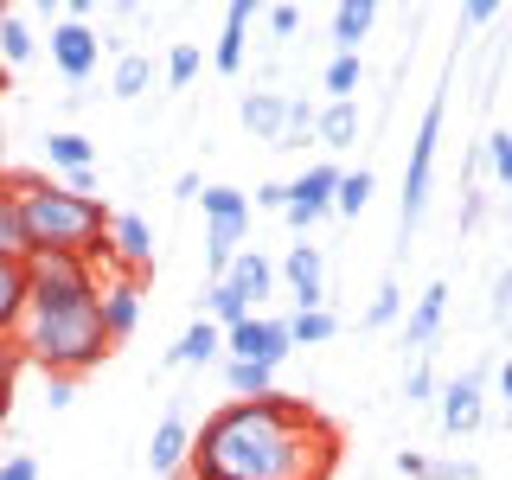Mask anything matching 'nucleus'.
<instances>
[{"label":"nucleus","mask_w":512,"mask_h":480,"mask_svg":"<svg viewBox=\"0 0 512 480\" xmlns=\"http://www.w3.org/2000/svg\"><path fill=\"white\" fill-rule=\"evenodd\" d=\"M7 84H13V71H7V64H0V96H7Z\"/></svg>","instance_id":"obj_50"},{"label":"nucleus","mask_w":512,"mask_h":480,"mask_svg":"<svg viewBox=\"0 0 512 480\" xmlns=\"http://www.w3.org/2000/svg\"><path fill=\"white\" fill-rule=\"evenodd\" d=\"M199 314H205V320H212V327H224V333H231V327H237V320H250L256 308H250V301H244V295H237V288H231V282H212V288H205V301H199Z\"/></svg>","instance_id":"obj_24"},{"label":"nucleus","mask_w":512,"mask_h":480,"mask_svg":"<svg viewBox=\"0 0 512 480\" xmlns=\"http://www.w3.org/2000/svg\"><path fill=\"white\" fill-rule=\"evenodd\" d=\"M244 58H250V0H231V7H224V32H218V45H212V71L237 77V71H244Z\"/></svg>","instance_id":"obj_15"},{"label":"nucleus","mask_w":512,"mask_h":480,"mask_svg":"<svg viewBox=\"0 0 512 480\" xmlns=\"http://www.w3.org/2000/svg\"><path fill=\"white\" fill-rule=\"evenodd\" d=\"M96 314H103L109 340H128V333L141 327V282L135 276H109L96 288Z\"/></svg>","instance_id":"obj_12"},{"label":"nucleus","mask_w":512,"mask_h":480,"mask_svg":"<svg viewBox=\"0 0 512 480\" xmlns=\"http://www.w3.org/2000/svg\"><path fill=\"white\" fill-rule=\"evenodd\" d=\"M109 269H116V276H135V282L154 269V224L141 212L109 218Z\"/></svg>","instance_id":"obj_7"},{"label":"nucleus","mask_w":512,"mask_h":480,"mask_svg":"<svg viewBox=\"0 0 512 480\" xmlns=\"http://www.w3.org/2000/svg\"><path fill=\"white\" fill-rule=\"evenodd\" d=\"M58 186H64V192H77V199H96V167H77V173H64Z\"/></svg>","instance_id":"obj_41"},{"label":"nucleus","mask_w":512,"mask_h":480,"mask_svg":"<svg viewBox=\"0 0 512 480\" xmlns=\"http://www.w3.org/2000/svg\"><path fill=\"white\" fill-rule=\"evenodd\" d=\"M506 135H512V128H506Z\"/></svg>","instance_id":"obj_53"},{"label":"nucleus","mask_w":512,"mask_h":480,"mask_svg":"<svg viewBox=\"0 0 512 480\" xmlns=\"http://www.w3.org/2000/svg\"><path fill=\"white\" fill-rule=\"evenodd\" d=\"M448 295H455L448 282H429L423 295H416V308L404 320V346L410 352H429V346H436V333H442V320H448Z\"/></svg>","instance_id":"obj_14"},{"label":"nucleus","mask_w":512,"mask_h":480,"mask_svg":"<svg viewBox=\"0 0 512 480\" xmlns=\"http://www.w3.org/2000/svg\"><path fill=\"white\" fill-rule=\"evenodd\" d=\"M506 359H512V314H506Z\"/></svg>","instance_id":"obj_51"},{"label":"nucleus","mask_w":512,"mask_h":480,"mask_svg":"<svg viewBox=\"0 0 512 480\" xmlns=\"http://www.w3.org/2000/svg\"><path fill=\"white\" fill-rule=\"evenodd\" d=\"M340 436L301 397H237L192 436V480H327Z\"/></svg>","instance_id":"obj_1"},{"label":"nucleus","mask_w":512,"mask_h":480,"mask_svg":"<svg viewBox=\"0 0 512 480\" xmlns=\"http://www.w3.org/2000/svg\"><path fill=\"white\" fill-rule=\"evenodd\" d=\"M429 480H480L474 461H429Z\"/></svg>","instance_id":"obj_40"},{"label":"nucleus","mask_w":512,"mask_h":480,"mask_svg":"<svg viewBox=\"0 0 512 480\" xmlns=\"http://www.w3.org/2000/svg\"><path fill=\"white\" fill-rule=\"evenodd\" d=\"M199 71H205V52H199V45H173V52H167V90H186Z\"/></svg>","instance_id":"obj_32"},{"label":"nucleus","mask_w":512,"mask_h":480,"mask_svg":"<svg viewBox=\"0 0 512 480\" xmlns=\"http://www.w3.org/2000/svg\"><path fill=\"white\" fill-rule=\"evenodd\" d=\"M314 141H320V148H352V141H359V109H352V103H327L314 116Z\"/></svg>","instance_id":"obj_23"},{"label":"nucleus","mask_w":512,"mask_h":480,"mask_svg":"<svg viewBox=\"0 0 512 480\" xmlns=\"http://www.w3.org/2000/svg\"><path fill=\"white\" fill-rule=\"evenodd\" d=\"M506 429H512V416H506Z\"/></svg>","instance_id":"obj_52"},{"label":"nucleus","mask_w":512,"mask_h":480,"mask_svg":"<svg viewBox=\"0 0 512 480\" xmlns=\"http://www.w3.org/2000/svg\"><path fill=\"white\" fill-rule=\"evenodd\" d=\"M480 391H487V365H474V372H461L455 384L436 391L442 436H468V429H480Z\"/></svg>","instance_id":"obj_9"},{"label":"nucleus","mask_w":512,"mask_h":480,"mask_svg":"<svg viewBox=\"0 0 512 480\" xmlns=\"http://www.w3.org/2000/svg\"><path fill=\"white\" fill-rule=\"evenodd\" d=\"M365 205H372V173H340V192H333V212H346V218H359Z\"/></svg>","instance_id":"obj_31"},{"label":"nucleus","mask_w":512,"mask_h":480,"mask_svg":"<svg viewBox=\"0 0 512 480\" xmlns=\"http://www.w3.org/2000/svg\"><path fill=\"white\" fill-rule=\"evenodd\" d=\"M20 186V212H26V237L32 256L58 250V256H90V263L109 269V205L103 199H77L58 180H32V173H13Z\"/></svg>","instance_id":"obj_2"},{"label":"nucleus","mask_w":512,"mask_h":480,"mask_svg":"<svg viewBox=\"0 0 512 480\" xmlns=\"http://www.w3.org/2000/svg\"><path fill=\"white\" fill-rule=\"evenodd\" d=\"M493 314H512V269H500V282H493Z\"/></svg>","instance_id":"obj_45"},{"label":"nucleus","mask_w":512,"mask_h":480,"mask_svg":"<svg viewBox=\"0 0 512 480\" xmlns=\"http://www.w3.org/2000/svg\"><path fill=\"white\" fill-rule=\"evenodd\" d=\"M26 308H32V282H26V263H0V333H20Z\"/></svg>","instance_id":"obj_20"},{"label":"nucleus","mask_w":512,"mask_h":480,"mask_svg":"<svg viewBox=\"0 0 512 480\" xmlns=\"http://www.w3.org/2000/svg\"><path fill=\"white\" fill-rule=\"evenodd\" d=\"M493 13H500V7H493V0H468V7H461V20H468V26H487Z\"/></svg>","instance_id":"obj_46"},{"label":"nucleus","mask_w":512,"mask_h":480,"mask_svg":"<svg viewBox=\"0 0 512 480\" xmlns=\"http://www.w3.org/2000/svg\"><path fill=\"white\" fill-rule=\"evenodd\" d=\"M0 480H39V461L32 455H0Z\"/></svg>","instance_id":"obj_39"},{"label":"nucleus","mask_w":512,"mask_h":480,"mask_svg":"<svg viewBox=\"0 0 512 480\" xmlns=\"http://www.w3.org/2000/svg\"><path fill=\"white\" fill-rule=\"evenodd\" d=\"M372 26H378L372 0H340V7H333V58H359V45H365Z\"/></svg>","instance_id":"obj_18"},{"label":"nucleus","mask_w":512,"mask_h":480,"mask_svg":"<svg viewBox=\"0 0 512 480\" xmlns=\"http://www.w3.org/2000/svg\"><path fill=\"white\" fill-rule=\"evenodd\" d=\"M487 167H493V180L512 186V135L500 128V135H487Z\"/></svg>","instance_id":"obj_37"},{"label":"nucleus","mask_w":512,"mask_h":480,"mask_svg":"<svg viewBox=\"0 0 512 480\" xmlns=\"http://www.w3.org/2000/svg\"><path fill=\"white\" fill-rule=\"evenodd\" d=\"M237 116H244V128H250L256 141L282 148V135H288V96H282V90H244Z\"/></svg>","instance_id":"obj_13"},{"label":"nucleus","mask_w":512,"mask_h":480,"mask_svg":"<svg viewBox=\"0 0 512 480\" xmlns=\"http://www.w3.org/2000/svg\"><path fill=\"white\" fill-rule=\"evenodd\" d=\"M199 205H205V224L212 218H250V192H237V186H205Z\"/></svg>","instance_id":"obj_29"},{"label":"nucleus","mask_w":512,"mask_h":480,"mask_svg":"<svg viewBox=\"0 0 512 480\" xmlns=\"http://www.w3.org/2000/svg\"><path fill=\"white\" fill-rule=\"evenodd\" d=\"M96 58H103V39H96L90 26H77V20L52 26V64L71 77V84H84V77L96 71Z\"/></svg>","instance_id":"obj_11"},{"label":"nucleus","mask_w":512,"mask_h":480,"mask_svg":"<svg viewBox=\"0 0 512 480\" xmlns=\"http://www.w3.org/2000/svg\"><path fill=\"white\" fill-rule=\"evenodd\" d=\"M224 282H231L237 295H244L250 308H256V301H263L269 288H276V263H269L263 250H244V256H237V263H231V276H224Z\"/></svg>","instance_id":"obj_21"},{"label":"nucleus","mask_w":512,"mask_h":480,"mask_svg":"<svg viewBox=\"0 0 512 480\" xmlns=\"http://www.w3.org/2000/svg\"><path fill=\"white\" fill-rule=\"evenodd\" d=\"M77 404V378H45V410H71Z\"/></svg>","instance_id":"obj_38"},{"label":"nucleus","mask_w":512,"mask_h":480,"mask_svg":"<svg viewBox=\"0 0 512 480\" xmlns=\"http://www.w3.org/2000/svg\"><path fill=\"white\" fill-rule=\"evenodd\" d=\"M295 26H301V7H269V32H276V39H288Z\"/></svg>","instance_id":"obj_43"},{"label":"nucleus","mask_w":512,"mask_h":480,"mask_svg":"<svg viewBox=\"0 0 512 480\" xmlns=\"http://www.w3.org/2000/svg\"><path fill=\"white\" fill-rule=\"evenodd\" d=\"M20 340H26V365H39L45 378H84L90 365H103L109 352H116L103 314H96V301H84V308H58V314H26Z\"/></svg>","instance_id":"obj_3"},{"label":"nucleus","mask_w":512,"mask_h":480,"mask_svg":"<svg viewBox=\"0 0 512 480\" xmlns=\"http://www.w3.org/2000/svg\"><path fill=\"white\" fill-rule=\"evenodd\" d=\"M436 391H442L436 372H429V365L416 359V365H410V378H404V397H410V404H436Z\"/></svg>","instance_id":"obj_36"},{"label":"nucleus","mask_w":512,"mask_h":480,"mask_svg":"<svg viewBox=\"0 0 512 480\" xmlns=\"http://www.w3.org/2000/svg\"><path fill=\"white\" fill-rule=\"evenodd\" d=\"M32 45H39V39H32L26 13H13V7H7V20H0V64H7V71H13V64H26V58H32Z\"/></svg>","instance_id":"obj_26"},{"label":"nucleus","mask_w":512,"mask_h":480,"mask_svg":"<svg viewBox=\"0 0 512 480\" xmlns=\"http://www.w3.org/2000/svg\"><path fill=\"white\" fill-rule=\"evenodd\" d=\"M397 314H404V288H397V282H378L372 308H365V327H391Z\"/></svg>","instance_id":"obj_34"},{"label":"nucleus","mask_w":512,"mask_h":480,"mask_svg":"<svg viewBox=\"0 0 512 480\" xmlns=\"http://www.w3.org/2000/svg\"><path fill=\"white\" fill-rule=\"evenodd\" d=\"M45 160H52L58 173L96 167V141H90V135H77V128H58V135H45Z\"/></svg>","instance_id":"obj_22"},{"label":"nucleus","mask_w":512,"mask_h":480,"mask_svg":"<svg viewBox=\"0 0 512 480\" xmlns=\"http://www.w3.org/2000/svg\"><path fill=\"white\" fill-rule=\"evenodd\" d=\"M442 96H429L423 122H416V141H410V167H404V205H397V224H404V244L410 231L423 224L429 212V180H436V141H442Z\"/></svg>","instance_id":"obj_5"},{"label":"nucleus","mask_w":512,"mask_h":480,"mask_svg":"<svg viewBox=\"0 0 512 480\" xmlns=\"http://www.w3.org/2000/svg\"><path fill=\"white\" fill-rule=\"evenodd\" d=\"M295 340H288V320H269V314H250L224 333V359H256V365H282Z\"/></svg>","instance_id":"obj_6"},{"label":"nucleus","mask_w":512,"mask_h":480,"mask_svg":"<svg viewBox=\"0 0 512 480\" xmlns=\"http://www.w3.org/2000/svg\"><path fill=\"white\" fill-rule=\"evenodd\" d=\"M32 237H26V212H20V186L13 173H0V263H26Z\"/></svg>","instance_id":"obj_16"},{"label":"nucleus","mask_w":512,"mask_h":480,"mask_svg":"<svg viewBox=\"0 0 512 480\" xmlns=\"http://www.w3.org/2000/svg\"><path fill=\"white\" fill-rule=\"evenodd\" d=\"M480 212H487V199H480V192H468V199H461V231H474Z\"/></svg>","instance_id":"obj_47"},{"label":"nucleus","mask_w":512,"mask_h":480,"mask_svg":"<svg viewBox=\"0 0 512 480\" xmlns=\"http://www.w3.org/2000/svg\"><path fill=\"white\" fill-rule=\"evenodd\" d=\"M199 192H205L199 173H180V180H173V199H199Z\"/></svg>","instance_id":"obj_48"},{"label":"nucleus","mask_w":512,"mask_h":480,"mask_svg":"<svg viewBox=\"0 0 512 480\" xmlns=\"http://www.w3.org/2000/svg\"><path fill=\"white\" fill-rule=\"evenodd\" d=\"M212 359H224V327H212V320H192V327L180 333V346L167 352V365H212Z\"/></svg>","instance_id":"obj_19"},{"label":"nucleus","mask_w":512,"mask_h":480,"mask_svg":"<svg viewBox=\"0 0 512 480\" xmlns=\"http://www.w3.org/2000/svg\"><path fill=\"white\" fill-rule=\"evenodd\" d=\"M282 282H288V295H295V314H314L320 301H327V263H320V250L295 244L282 256Z\"/></svg>","instance_id":"obj_10"},{"label":"nucleus","mask_w":512,"mask_h":480,"mask_svg":"<svg viewBox=\"0 0 512 480\" xmlns=\"http://www.w3.org/2000/svg\"><path fill=\"white\" fill-rule=\"evenodd\" d=\"M256 205H263V212H288V186H282V180L256 186Z\"/></svg>","instance_id":"obj_42"},{"label":"nucleus","mask_w":512,"mask_h":480,"mask_svg":"<svg viewBox=\"0 0 512 480\" xmlns=\"http://www.w3.org/2000/svg\"><path fill=\"white\" fill-rule=\"evenodd\" d=\"M314 116H320V109L308 103V96H288V135H282V148H301V135H314Z\"/></svg>","instance_id":"obj_35"},{"label":"nucleus","mask_w":512,"mask_h":480,"mask_svg":"<svg viewBox=\"0 0 512 480\" xmlns=\"http://www.w3.org/2000/svg\"><path fill=\"white\" fill-rule=\"evenodd\" d=\"M148 84H154V64L148 58H116V77H109V90L122 96V103H135V96H148Z\"/></svg>","instance_id":"obj_27"},{"label":"nucleus","mask_w":512,"mask_h":480,"mask_svg":"<svg viewBox=\"0 0 512 480\" xmlns=\"http://www.w3.org/2000/svg\"><path fill=\"white\" fill-rule=\"evenodd\" d=\"M20 372H26V340H20V333H0V410H7Z\"/></svg>","instance_id":"obj_30"},{"label":"nucleus","mask_w":512,"mask_h":480,"mask_svg":"<svg viewBox=\"0 0 512 480\" xmlns=\"http://www.w3.org/2000/svg\"><path fill=\"white\" fill-rule=\"evenodd\" d=\"M288 340H295V346H320V340H333V314H327V308L295 314V320H288Z\"/></svg>","instance_id":"obj_33"},{"label":"nucleus","mask_w":512,"mask_h":480,"mask_svg":"<svg viewBox=\"0 0 512 480\" xmlns=\"http://www.w3.org/2000/svg\"><path fill=\"white\" fill-rule=\"evenodd\" d=\"M224 384H231V397H269V391H276V365L224 359Z\"/></svg>","instance_id":"obj_25"},{"label":"nucleus","mask_w":512,"mask_h":480,"mask_svg":"<svg viewBox=\"0 0 512 480\" xmlns=\"http://www.w3.org/2000/svg\"><path fill=\"white\" fill-rule=\"evenodd\" d=\"M26 282H32V308L26 314H58V308H84L96 301V263L90 256H58V250H39L26 256Z\"/></svg>","instance_id":"obj_4"},{"label":"nucleus","mask_w":512,"mask_h":480,"mask_svg":"<svg viewBox=\"0 0 512 480\" xmlns=\"http://www.w3.org/2000/svg\"><path fill=\"white\" fill-rule=\"evenodd\" d=\"M500 397H506V404H512V359L500 365Z\"/></svg>","instance_id":"obj_49"},{"label":"nucleus","mask_w":512,"mask_h":480,"mask_svg":"<svg viewBox=\"0 0 512 480\" xmlns=\"http://www.w3.org/2000/svg\"><path fill=\"white\" fill-rule=\"evenodd\" d=\"M397 474H404V480H429V455L404 448V455H397Z\"/></svg>","instance_id":"obj_44"},{"label":"nucleus","mask_w":512,"mask_h":480,"mask_svg":"<svg viewBox=\"0 0 512 480\" xmlns=\"http://www.w3.org/2000/svg\"><path fill=\"white\" fill-rule=\"evenodd\" d=\"M333 192H340V167H333V160H314L301 180H288V212L282 218L295 224V231H308L314 218L333 212Z\"/></svg>","instance_id":"obj_8"},{"label":"nucleus","mask_w":512,"mask_h":480,"mask_svg":"<svg viewBox=\"0 0 512 480\" xmlns=\"http://www.w3.org/2000/svg\"><path fill=\"white\" fill-rule=\"evenodd\" d=\"M186 461H192V429L180 423V416H167V423L154 429V442H148V474L167 480V474H180Z\"/></svg>","instance_id":"obj_17"},{"label":"nucleus","mask_w":512,"mask_h":480,"mask_svg":"<svg viewBox=\"0 0 512 480\" xmlns=\"http://www.w3.org/2000/svg\"><path fill=\"white\" fill-rule=\"evenodd\" d=\"M359 77H365V64H359V58H333V64H327V77H320V90H327V103H352V90H359Z\"/></svg>","instance_id":"obj_28"}]
</instances>
